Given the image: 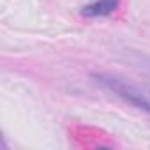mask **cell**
<instances>
[{"label":"cell","instance_id":"cell-2","mask_svg":"<svg viewBox=\"0 0 150 150\" xmlns=\"http://www.w3.org/2000/svg\"><path fill=\"white\" fill-rule=\"evenodd\" d=\"M118 6V0H96L94 4L83 7L81 14L87 18H97V16H108L111 14Z\"/></svg>","mask_w":150,"mask_h":150},{"label":"cell","instance_id":"cell-1","mask_svg":"<svg viewBox=\"0 0 150 150\" xmlns=\"http://www.w3.org/2000/svg\"><path fill=\"white\" fill-rule=\"evenodd\" d=\"M92 78H94L97 83H101L104 88H108V90H111L113 94H117V96H118L120 99H124L125 103H129V104H132V106H136V108H139V110L150 113V97H148L143 90H139L138 87H134V85L124 81V80L118 78V76L108 74V72H96V74H92Z\"/></svg>","mask_w":150,"mask_h":150}]
</instances>
